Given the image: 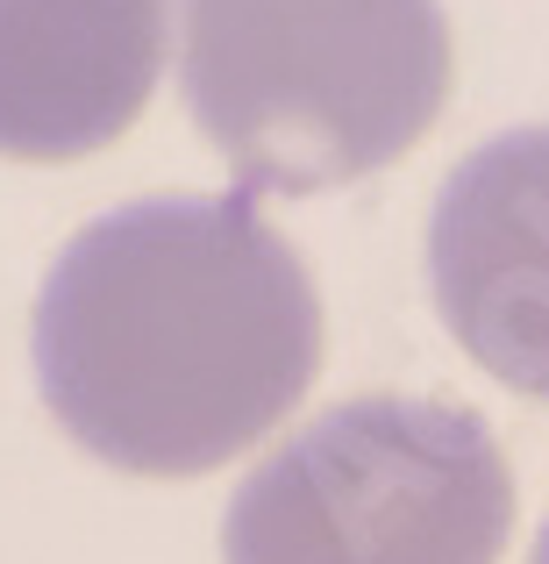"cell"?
Wrapping results in <instances>:
<instances>
[{
	"instance_id": "1",
	"label": "cell",
	"mask_w": 549,
	"mask_h": 564,
	"mask_svg": "<svg viewBox=\"0 0 549 564\" xmlns=\"http://www.w3.org/2000/svg\"><path fill=\"white\" fill-rule=\"evenodd\" d=\"M321 365L300 250L250 193L129 200L57 250L36 379L79 451L143 479H200L272 436Z\"/></svg>"
},
{
	"instance_id": "2",
	"label": "cell",
	"mask_w": 549,
	"mask_h": 564,
	"mask_svg": "<svg viewBox=\"0 0 549 564\" xmlns=\"http://www.w3.org/2000/svg\"><path fill=\"white\" fill-rule=\"evenodd\" d=\"M179 86L257 193L393 165L450 100L442 0H179Z\"/></svg>"
},
{
	"instance_id": "3",
	"label": "cell",
	"mask_w": 549,
	"mask_h": 564,
	"mask_svg": "<svg viewBox=\"0 0 549 564\" xmlns=\"http://www.w3.org/2000/svg\"><path fill=\"white\" fill-rule=\"evenodd\" d=\"M514 471L471 408L371 393L315 414L229 500V564H499Z\"/></svg>"
},
{
	"instance_id": "4",
	"label": "cell",
	"mask_w": 549,
	"mask_h": 564,
	"mask_svg": "<svg viewBox=\"0 0 549 564\" xmlns=\"http://www.w3.org/2000/svg\"><path fill=\"white\" fill-rule=\"evenodd\" d=\"M428 286L499 386L549 400V122L479 143L428 215Z\"/></svg>"
},
{
	"instance_id": "5",
	"label": "cell",
	"mask_w": 549,
	"mask_h": 564,
	"mask_svg": "<svg viewBox=\"0 0 549 564\" xmlns=\"http://www.w3.org/2000/svg\"><path fill=\"white\" fill-rule=\"evenodd\" d=\"M165 0H0V158L108 151L157 94Z\"/></svg>"
},
{
	"instance_id": "6",
	"label": "cell",
	"mask_w": 549,
	"mask_h": 564,
	"mask_svg": "<svg viewBox=\"0 0 549 564\" xmlns=\"http://www.w3.org/2000/svg\"><path fill=\"white\" fill-rule=\"evenodd\" d=\"M528 564H549V522H542V536H536V557Z\"/></svg>"
}]
</instances>
